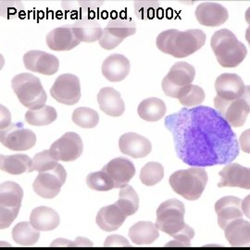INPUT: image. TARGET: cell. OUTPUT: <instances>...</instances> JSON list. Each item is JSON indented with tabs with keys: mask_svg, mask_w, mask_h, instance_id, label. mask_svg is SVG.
<instances>
[{
	"mask_svg": "<svg viewBox=\"0 0 250 250\" xmlns=\"http://www.w3.org/2000/svg\"><path fill=\"white\" fill-rule=\"evenodd\" d=\"M179 159L191 167L204 168L232 163L239 143L232 127L211 107H184L165 119Z\"/></svg>",
	"mask_w": 250,
	"mask_h": 250,
	"instance_id": "1",
	"label": "cell"
},
{
	"mask_svg": "<svg viewBox=\"0 0 250 250\" xmlns=\"http://www.w3.org/2000/svg\"><path fill=\"white\" fill-rule=\"evenodd\" d=\"M205 33L199 29H189L181 32L170 29L161 32L157 37L156 44L163 53L174 58H187L197 52L206 43Z\"/></svg>",
	"mask_w": 250,
	"mask_h": 250,
	"instance_id": "2",
	"label": "cell"
},
{
	"mask_svg": "<svg viewBox=\"0 0 250 250\" xmlns=\"http://www.w3.org/2000/svg\"><path fill=\"white\" fill-rule=\"evenodd\" d=\"M210 45L218 62L224 68L237 67L248 53L246 45L227 29L215 32L210 40Z\"/></svg>",
	"mask_w": 250,
	"mask_h": 250,
	"instance_id": "3",
	"label": "cell"
},
{
	"mask_svg": "<svg viewBox=\"0 0 250 250\" xmlns=\"http://www.w3.org/2000/svg\"><path fill=\"white\" fill-rule=\"evenodd\" d=\"M208 180V177L205 169L192 167L173 172L170 175L169 183L176 194L187 200L195 201L203 194Z\"/></svg>",
	"mask_w": 250,
	"mask_h": 250,
	"instance_id": "4",
	"label": "cell"
},
{
	"mask_svg": "<svg viewBox=\"0 0 250 250\" xmlns=\"http://www.w3.org/2000/svg\"><path fill=\"white\" fill-rule=\"evenodd\" d=\"M11 87L20 102L30 109L45 107L46 93L41 81L32 73H20L11 81Z\"/></svg>",
	"mask_w": 250,
	"mask_h": 250,
	"instance_id": "5",
	"label": "cell"
},
{
	"mask_svg": "<svg viewBox=\"0 0 250 250\" xmlns=\"http://www.w3.org/2000/svg\"><path fill=\"white\" fill-rule=\"evenodd\" d=\"M185 213L186 208L182 201L175 198L168 199L159 206L155 224L160 231L173 237L188 227Z\"/></svg>",
	"mask_w": 250,
	"mask_h": 250,
	"instance_id": "6",
	"label": "cell"
},
{
	"mask_svg": "<svg viewBox=\"0 0 250 250\" xmlns=\"http://www.w3.org/2000/svg\"><path fill=\"white\" fill-rule=\"evenodd\" d=\"M23 198V190L15 182H4L0 186V227L7 229L17 218Z\"/></svg>",
	"mask_w": 250,
	"mask_h": 250,
	"instance_id": "7",
	"label": "cell"
},
{
	"mask_svg": "<svg viewBox=\"0 0 250 250\" xmlns=\"http://www.w3.org/2000/svg\"><path fill=\"white\" fill-rule=\"evenodd\" d=\"M136 26L134 20L129 17L111 18L103 29V35L99 39V45L110 50L120 45L124 39L135 34Z\"/></svg>",
	"mask_w": 250,
	"mask_h": 250,
	"instance_id": "8",
	"label": "cell"
},
{
	"mask_svg": "<svg viewBox=\"0 0 250 250\" xmlns=\"http://www.w3.org/2000/svg\"><path fill=\"white\" fill-rule=\"evenodd\" d=\"M67 171L62 164L53 170L40 172L33 183V189L36 195L45 199L57 197L66 182Z\"/></svg>",
	"mask_w": 250,
	"mask_h": 250,
	"instance_id": "9",
	"label": "cell"
},
{
	"mask_svg": "<svg viewBox=\"0 0 250 250\" xmlns=\"http://www.w3.org/2000/svg\"><path fill=\"white\" fill-rule=\"evenodd\" d=\"M196 70L189 63L176 62L162 80V89L166 96L177 99L179 92L183 87L192 84L195 79Z\"/></svg>",
	"mask_w": 250,
	"mask_h": 250,
	"instance_id": "10",
	"label": "cell"
},
{
	"mask_svg": "<svg viewBox=\"0 0 250 250\" xmlns=\"http://www.w3.org/2000/svg\"><path fill=\"white\" fill-rule=\"evenodd\" d=\"M1 144L13 151H25L35 146L36 135L32 130L24 128L21 124H11L1 130Z\"/></svg>",
	"mask_w": 250,
	"mask_h": 250,
	"instance_id": "11",
	"label": "cell"
},
{
	"mask_svg": "<svg viewBox=\"0 0 250 250\" xmlns=\"http://www.w3.org/2000/svg\"><path fill=\"white\" fill-rule=\"evenodd\" d=\"M50 95L55 100L64 105H75L81 99L79 78L72 73L60 75L50 89Z\"/></svg>",
	"mask_w": 250,
	"mask_h": 250,
	"instance_id": "12",
	"label": "cell"
},
{
	"mask_svg": "<svg viewBox=\"0 0 250 250\" xmlns=\"http://www.w3.org/2000/svg\"><path fill=\"white\" fill-rule=\"evenodd\" d=\"M83 149V145L80 135L73 132H69L56 140L51 145L49 151L56 161L70 162L79 159Z\"/></svg>",
	"mask_w": 250,
	"mask_h": 250,
	"instance_id": "13",
	"label": "cell"
},
{
	"mask_svg": "<svg viewBox=\"0 0 250 250\" xmlns=\"http://www.w3.org/2000/svg\"><path fill=\"white\" fill-rule=\"evenodd\" d=\"M216 110L222 115L231 127H241L245 125L250 108L241 98L234 100H226L216 97L214 99Z\"/></svg>",
	"mask_w": 250,
	"mask_h": 250,
	"instance_id": "14",
	"label": "cell"
},
{
	"mask_svg": "<svg viewBox=\"0 0 250 250\" xmlns=\"http://www.w3.org/2000/svg\"><path fill=\"white\" fill-rule=\"evenodd\" d=\"M23 63L27 70L44 75H53L60 68L56 56L40 50H31L24 54Z\"/></svg>",
	"mask_w": 250,
	"mask_h": 250,
	"instance_id": "15",
	"label": "cell"
},
{
	"mask_svg": "<svg viewBox=\"0 0 250 250\" xmlns=\"http://www.w3.org/2000/svg\"><path fill=\"white\" fill-rule=\"evenodd\" d=\"M222 180L218 188H239L250 189V168L244 167L238 163H229L219 172Z\"/></svg>",
	"mask_w": 250,
	"mask_h": 250,
	"instance_id": "16",
	"label": "cell"
},
{
	"mask_svg": "<svg viewBox=\"0 0 250 250\" xmlns=\"http://www.w3.org/2000/svg\"><path fill=\"white\" fill-rule=\"evenodd\" d=\"M102 170L106 171L110 178L112 179L115 188H123L128 186L129 182L135 174L134 163L123 157H119L108 161Z\"/></svg>",
	"mask_w": 250,
	"mask_h": 250,
	"instance_id": "17",
	"label": "cell"
},
{
	"mask_svg": "<svg viewBox=\"0 0 250 250\" xmlns=\"http://www.w3.org/2000/svg\"><path fill=\"white\" fill-rule=\"evenodd\" d=\"M215 212L218 217V225L224 230L230 223L243 218L242 200L232 196L222 197L215 204Z\"/></svg>",
	"mask_w": 250,
	"mask_h": 250,
	"instance_id": "18",
	"label": "cell"
},
{
	"mask_svg": "<svg viewBox=\"0 0 250 250\" xmlns=\"http://www.w3.org/2000/svg\"><path fill=\"white\" fill-rule=\"evenodd\" d=\"M120 150L134 159H141L150 154L152 144L147 138L135 133H126L119 139Z\"/></svg>",
	"mask_w": 250,
	"mask_h": 250,
	"instance_id": "19",
	"label": "cell"
},
{
	"mask_svg": "<svg viewBox=\"0 0 250 250\" xmlns=\"http://www.w3.org/2000/svg\"><path fill=\"white\" fill-rule=\"evenodd\" d=\"M217 97L226 100H234L241 98L246 85L241 77L235 73H224L215 82Z\"/></svg>",
	"mask_w": 250,
	"mask_h": 250,
	"instance_id": "20",
	"label": "cell"
},
{
	"mask_svg": "<svg viewBox=\"0 0 250 250\" xmlns=\"http://www.w3.org/2000/svg\"><path fill=\"white\" fill-rule=\"evenodd\" d=\"M197 21L204 26L217 27L224 24L229 14L223 5L214 2H204L196 9Z\"/></svg>",
	"mask_w": 250,
	"mask_h": 250,
	"instance_id": "21",
	"label": "cell"
},
{
	"mask_svg": "<svg viewBox=\"0 0 250 250\" xmlns=\"http://www.w3.org/2000/svg\"><path fill=\"white\" fill-rule=\"evenodd\" d=\"M47 46L55 51H68L76 47L81 42L73 33L72 25L66 24L50 31L46 38Z\"/></svg>",
	"mask_w": 250,
	"mask_h": 250,
	"instance_id": "22",
	"label": "cell"
},
{
	"mask_svg": "<svg viewBox=\"0 0 250 250\" xmlns=\"http://www.w3.org/2000/svg\"><path fill=\"white\" fill-rule=\"evenodd\" d=\"M131 65L129 60L121 54L108 56L102 64V74L109 82H121L129 74Z\"/></svg>",
	"mask_w": 250,
	"mask_h": 250,
	"instance_id": "23",
	"label": "cell"
},
{
	"mask_svg": "<svg viewBox=\"0 0 250 250\" xmlns=\"http://www.w3.org/2000/svg\"><path fill=\"white\" fill-rule=\"evenodd\" d=\"M29 222L39 232H48L53 231L60 225L61 218L53 208L40 206L32 210Z\"/></svg>",
	"mask_w": 250,
	"mask_h": 250,
	"instance_id": "24",
	"label": "cell"
},
{
	"mask_svg": "<svg viewBox=\"0 0 250 250\" xmlns=\"http://www.w3.org/2000/svg\"><path fill=\"white\" fill-rule=\"evenodd\" d=\"M98 102L100 109L111 117H120L124 114L125 104L121 94L112 87H104L98 94Z\"/></svg>",
	"mask_w": 250,
	"mask_h": 250,
	"instance_id": "25",
	"label": "cell"
},
{
	"mask_svg": "<svg viewBox=\"0 0 250 250\" xmlns=\"http://www.w3.org/2000/svg\"><path fill=\"white\" fill-rule=\"evenodd\" d=\"M127 216L114 203L101 208L98 212L96 223L105 232H113L125 224Z\"/></svg>",
	"mask_w": 250,
	"mask_h": 250,
	"instance_id": "26",
	"label": "cell"
},
{
	"mask_svg": "<svg viewBox=\"0 0 250 250\" xmlns=\"http://www.w3.org/2000/svg\"><path fill=\"white\" fill-rule=\"evenodd\" d=\"M131 241L137 246H148L160 237V230L151 222H138L129 229Z\"/></svg>",
	"mask_w": 250,
	"mask_h": 250,
	"instance_id": "27",
	"label": "cell"
},
{
	"mask_svg": "<svg viewBox=\"0 0 250 250\" xmlns=\"http://www.w3.org/2000/svg\"><path fill=\"white\" fill-rule=\"evenodd\" d=\"M73 33L80 42L93 43L99 41L103 35V29L93 18L78 19L72 24Z\"/></svg>",
	"mask_w": 250,
	"mask_h": 250,
	"instance_id": "28",
	"label": "cell"
},
{
	"mask_svg": "<svg viewBox=\"0 0 250 250\" xmlns=\"http://www.w3.org/2000/svg\"><path fill=\"white\" fill-rule=\"evenodd\" d=\"M224 235L232 247H250V223L243 218L228 224Z\"/></svg>",
	"mask_w": 250,
	"mask_h": 250,
	"instance_id": "29",
	"label": "cell"
},
{
	"mask_svg": "<svg viewBox=\"0 0 250 250\" xmlns=\"http://www.w3.org/2000/svg\"><path fill=\"white\" fill-rule=\"evenodd\" d=\"M103 5L102 1H62L63 11L70 17L80 19L92 18L99 8Z\"/></svg>",
	"mask_w": 250,
	"mask_h": 250,
	"instance_id": "30",
	"label": "cell"
},
{
	"mask_svg": "<svg viewBox=\"0 0 250 250\" xmlns=\"http://www.w3.org/2000/svg\"><path fill=\"white\" fill-rule=\"evenodd\" d=\"M33 160L24 154H15L10 156L1 155L0 168L1 170L12 175H20L27 170L29 171Z\"/></svg>",
	"mask_w": 250,
	"mask_h": 250,
	"instance_id": "31",
	"label": "cell"
},
{
	"mask_svg": "<svg viewBox=\"0 0 250 250\" xmlns=\"http://www.w3.org/2000/svg\"><path fill=\"white\" fill-rule=\"evenodd\" d=\"M166 110L165 103L158 98L144 99L137 108L139 117L146 122L160 121L165 115Z\"/></svg>",
	"mask_w": 250,
	"mask_h": 250,
	"instance_id": "32",
	"label": "cell"
},
{
	"mask_svg": "<svg viewBox=\"0 0 250 250\" xmlns=\"http://www.w3.org/2000/svg\"><path fill=\"white\" fill-rule=\"evenodd\" d=\"M13 241L21 247L36 245L40 238V232L30 222H21L16 224L11 231Z\"/></svg>",
	"mask_w": 250,
	"mask_h": 250,
	"instance_id": "33",
	"label": "cell"
},
{
	"mask_svg": "<svg viewBox=\"0 0 250 250\" xmlns=\"http://www.w3.org/2000/svg\"><path fill=\"white\" fill-rule=\"evenodd\" d=\"M127 217L135 214L139 208V197L131 186L121 188L119 199L115 203Z\"/></svg>",
	"mask_w": 250,
	"mask_h": 250,
	"instance_id": "34",
	"label": "cell"
},
{
	"mask_svg": "<svg viewBox=\"0 0 250 250\" xmlns=\"http://www.w3.org/2000/svg\"><path fill=\"white\" fill-rule=\"evenodd\" d=\"M57 111L51 106H45L39 109H29L25 113V121L28 125L45 126L57 120Z\"/></svg>",
	"mask_w": 250,
	"mask_h": 250,
	"instance_id": "35",
	"label": "cell"
},
{
	"mask_svg": "<svg viewBox=\"0 0 250 250\" xmlns=\"http://www.w3.org/2000/svg\"><path fill=\"white\" fill-rule=\"evenodd\" d=\"M177 99L183 106L194 107L204 101L205 92L198 85L189 84L180 90Z\"/></svg>",
	"mask_w": 250,
	"mask_h": 250,
	"instance_id": "36",
	"label": "cell"
},
{
	"mask_svg": "<svg viewBox=\"0 0 250 250\" xmlns=\"http://www.w3.org/2000/svg\"><path fill=\"white\" fill-rule=\"evenodd\" d=\"M164 177V168L159 162L151 161L146 163L140 172V180L146 187L159 184Z\"/></svg>",
	"mask_w": 250,
	"mask_h": 250,
	"instance_id": "37",
	"label": "cell"
},
{
	"mask_svg": "<svg viewBox=\"0 0 250 250\" xmlns=\"http://www.w3.org/2000/svg\"><path fill=\"white\" fill-rule=\"evenodd\" d=\"M72 122L82 128H94L99 125V113L90 107H78L72 113Z\"/></svg>",
	"mask_w": 250,
	"mask_h": 250,
	"instance_id": "38",
	"label": "cell"
},
{
	"mask_svg": "<svg viewBox=\"0 0 250 250\" xmlns=\"http://www.w3.org/2000/svg\"><path fill=\"white\" fill-rule=\"evenodd\" d=\"M86 185L90 189L99 192H106L115 188L112 179L103 170L89 173L86 176Z\"/></svg>",
	"mask_w": 250,
	"mask_h": 250,
	"instance_id": "39",
	"label": "cell"
},
{
	"mask_svg": "<svg viewBox=\"0 0 250 250\" xmlns=\"http://www.w3.org/2000/svg\"><path fill=\"white\" fill-rule=\"evenodd\" d=\"M58 161L54 159L49 149H45L44 151L37 153L34 157L29 172H45L55 169L58 166Z\"/></svg>",
	"mask_w": 250,
	"mask_h": 250,
	"instance_id": "40",
	"label": "cell"
},
{
	"mask_svg": "<svg viewBox=\"0 0 250 250\" xmlns=\"http://www.w3.org/2000/svg\"><path fill=\"white\" fill-rule=\"evenodd\" d=\"M195 237V231L192 227L188 225V227L179 232L178 234L173 236V240L165 245V247L170 248H188L191 247V240Z\"/></svg>",
	"mask_w": 250,
	"mask_h": 250,
	"instance_id": "41",
	"label": "cell"
},
{
	"mask_svg": "<svg viewBox=\"0 0 250 250\" xmlns=\"http://www.w3.org/2000/svg\"><path fill=\"white\" fill-rule=\"evenodd\" d=\"M135 14L141 19L154 18L159 7L158 2H135Z\"/></svg>",
	"mask_w": 250,
	"mask_h": 250,
	"instance_id": "42",
	"label": "cell"
},
{
	"mask_svg": "<svg viewBox=\"0 0 250 250\" xmlns=\"http://www.w3.org/2000/svg\"><path fill=\"white\" fill-rule=\"evenodd\" d=\"M95 245L92 242L84 238V237H77L74 241H70L68 239H56L50 245L51 248H86V247H94Z\"/></svg>",
	"mask_w": 250,
	"mask_h": 250,
	"instance_id": "43",
	"label": "cell"
},
{
	"mask_svg": "<svg viewBox=\"0 0 250 250\" xmlns=\"http://www.w3.org/2000/svg\"><path fill=\"white\" fill-rule=\"evenodd\" d=\"M104 248H132V244L120 234H112L106 238Z\"/></svg>",
	"mask_w": 250,
	"mask_h": 250,
	"instance_id": "44",
	"label": "cell"
},
{
	"mask_svg": "<svg viewBox=\"0 0 250 250\" xmlns=\"http://www.w3.org/2000/svg\"><path fill=\"white\" fill-rule=\"evenodd\" d=\"M239 145L243 151L250 154V129L242 133L239 138Z\"/></svg>",
	"mask_w": 250,
	"mask_h": 250,
	"instance_id": "45",
	"label": "cell"
},
{
	"mask_svg": "<svg viewBox=\"0 0 250 250\" xmlns=\"http://www.w3.org/2000/svg\"><path fill=\"white\" fill-rule=\"evenodd\" d=\"M11 125L10 113L7 107L1 106V130L9 127Z\"/></svg>",
	"mask_w": 250,
	"mask_h": 250,
	"instance_id": "46",
	"label": "cell"
},
{
	"mask_svg": "<svg viewBox=\"0 0 250 250\" xmlns=\"http://www.w3.org/2000/svg\"><path fill=\"white\" fill-rule=\"evenodd\" d=\"M242 211L243 214L250 220V195L242 200Z\"/></svg>",
	"mask_w": 250,
	"mask_h": 250,
	"instance_id": "47",
	"label": "cell"
},
{
	"mask_svg": "<svg viewBox=\"0 0 250 250\" xmlns=\"http://www.w3.org/2000/svg\"><path fill=\"white\" fill-rule=\"evenodd\" d=\"M241 99H244L247 102V104L249 105L250 108V85L246 86V89H245V92H244Z\"/></svg>",
	"mask_w": 250,
	"mask_h": 250,
	"instance_id": "48",
	"label": "cell"
},
{
	"mask_svg": "<svg viewBox=\"0 0 250 250\" xmlns=\"http://www.w3.org/2000/svg\"><path fill=\"white\" fill-rule=\"evenodd\" d=\"M245 17H246V21H247V22L250 24V7L249 8V9H247Z\"/></svg>",
	"mask_w": 250,
	"mask_h": 250,
	"instance_id": "49",
	"label": "cell"
},
{
	"mask_svg": "<svg viewBox=\"0 0 250 250\" xmlns=\"http://www.w3.org/2000/svg\"><path fill=\"white\" fill-rule=\"evenodd\" d=\"M246 39H247V41L249 42L250 45V26L246 31Z\"/></svg>",
	"mask_w": 250,
	"mask_h": 250,
	"instance_id": "50",
	"label": "cell"
}]
</instances>
